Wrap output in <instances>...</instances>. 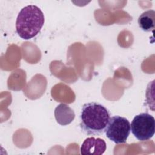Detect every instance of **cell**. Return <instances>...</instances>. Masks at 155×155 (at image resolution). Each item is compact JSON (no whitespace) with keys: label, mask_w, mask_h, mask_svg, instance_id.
<instances>
[{"label":"cell","mask_w":155,"mask_h":155,"mask_svg":"<svg viewBox=\"0 0 155 155\" xmlns=\"http://www.w3.org/2000/svg\"><path fill=\"white\" fill-rule=\"evenodd\" d=\"M110 114L108 110L97 102L84 104L80 115V127L87 135L102 134L106 129Z\"/></svg>","instance_id":"obj_1"},{"label":"cell","mask_w":155,"mask_h":155,"mask_svg":"<svg viewBox=\"0 0 155 155\" xmlns=\"http://www.w3.org/2000/svg\"><path fill=\"white\" fill-rule=\"evenodd\" d=\"M44 24V16L41 10L34 5L22 8L16 18V29L18 35L25 40L36 36Z\"/></svg>","instance_id":"obj_2"},{"label":"cell","mask_w":155,"mask_h":155,"mask_svg":"<svg viewBox=\"0 0 155 155\" xmlns=\"http://www.w3.org/2000/svg\"><path fill=\"white\" fill-rule=\"evenodd\" d=\"M130 131L131 124L127 119L114 116L110 118L105 132L110 140L119 144L126 142Z\"/></svg>","instance_id":"obj_3"},{"label":"cell","mask_w":155,"mask_h":155,"mask_svg":"<svg viewBox=\"0 0 155 155\" xmlns=\"http://www.w3.org/2000/svg\"><path fill=\"white\" fill-rule=\"evenodd\" d=\"M131 130L134 137L139 140L145 141L154 134L155 119L148 113L136 115L131 124Z\"/></svg>","instance_id":"obj_4"},{"label":"cell","mask_w":155,"mask_h":155,"mask_svg":"<svg viewBox=\"0 0 155 155\" xmlns=\"http://www.w3.org/2000/svg\"><path fill=\"white\" fill-rule=\"evenodd\" d=\"M107 145L104 140L101 138L90 137L87 138L81 147L82 154L101 155L105 151Z\"/></svg>","instance_id":"obj_5"},{"label":"cell","mask_w":155,"mask_h":155,"mask_svg":"<svg viewBox=\"0 0 155 155\" xmlns=\"http://www.w3.org/2000/svg\"><path fill=\"white\" fill-rule=\"evenodd\" d=\"M54 116L57 122L64 126L70 124L74 120L75 114L68 105L61 103L56 107Z\"/></svg>","instance_id":"obj_6"},{"label":"cell","mask_w":155,"mask_h":155,"mask_svg":"<svg viewBox=\"0 0 155 155\" xmlns=\"http://www.w3.org/2000/svg\"><path fill=\"white\" fill-rule=\"evenodd\" d=\"M139 27L145 32L153 31L155 27V12L148 10L142 13L138 18Z\"/></svg>","instance_id":"obj_7"}]
</instances>
